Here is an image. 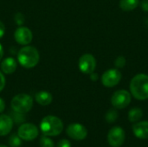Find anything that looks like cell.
<instances>
[{
  "instance_id": "obj_9",
  "label": "cell",
  "mask_w": 148,
  "mask_h": 147,
  "mask_svg": "<svg viewBox=\"0 0 148 147\" xmlns=\"http://www.w3.org/2000/svg\"><path fill=\"white\" fill-rule=\"evenodd\" d=\"M121 80V73L117 68L108 69L101 76V82L107 88H113L116 86Z\"/></svg>"
},
{
  "instance_id": "obj_14",
  "label": "cell",
  "mask_w": 148,
  "mask_h": 147,
  "mask_svg": "<svg viewBox=\"0 0 148 147\" xmlns=\"http://www.w3.org/2000/svg\"><path fill=\"white\" fill-rule=\"evenodd\" d=\"M1 70L3 73L10 75L14 73L16 69V62L12 57H7L1 62Z\"/></svg>"
},
{
  "instance_id": "obj_29",
  "label": "cell",
  "mask_w": 148,
  "mask_h": 147,
  "mask_svg": "<svg viewBox=\"0 0 148 147\" xmlns=\"http://www.w3.org/2000/svg\"><path fill=\"white\" fill-rule=\"evenodd\" d=\"M3 56V46L0 44V61L2 60Z\"/></svg>"
},
{
  "instance_id": "obj_28",
  "label": "cell",
  "mask_w": 148,
  "mask_h": 147,
  "mask_svg": "<svg viewBox=\"0 0 148 147\" xmlns=\"http://www.w3.org/2000/svg\"><path fill=\"white\" fill-rule=\"evenodd\" d=\"M90 79H91L92 81H96V80H98V75H97L96 73H95V72L91 73V74H90Z\"/></svg>"
},
{
  "instance_id": "obj_5",
  "label": "cell",
  "mask_w": 148,
  "mask_h": 147,
  "mask_svg": "<svg viewBox=\"0 0 148 147\" xmlns=\"http://www.w3.org/2000/svg\"><path fill=\"white\" fill-rule=\"evenodd\" d=\"M131 102V94L127 90H118L114 93L111 98V103L116 109H123Z\"/></svg>"
},
{
  "instance_id": "obj_15",
  "label": "cell",
  "mask_w": 148,
  "mask_h": 147,
  "mask_svg": "<svg viewBox=\"0 0 148 147\" xmlns=\"http://www.w3.org/2000/svg\"><path fill=\"white\" fill-rule=\"evenodd\" d=\"M52 94L47 91H39L35 95L36 101L41 106H48L52 102Z\"/></svg>"
},
{
  "instance_id": "obj_1",
  "label": "cell",
  "mask_w": 148,
  "mask_h": 147,
  "mask_svg": "<svg viewBox=\"0 0 148 147\" xmlns=\"http://www.w3.org/2000/svg\"><path fill=\"white\" fill-rule=\"evenodd\" d=\"M130 91L133 96L140 101L148 99V75L139 74L130 82Z\"/></svg>"
},
{
  "instance_id": "obj_8",
  "label": "cell",
  "mask_w": 148,
  "mask_h": 147,
  "mask_svg": "<svg viewBox=\"0 0 148 147\" xmlns=\"http://www.w3.org/2000/svg\"><path fill=\"white\" fill-rule=\"evenodd\" d=\"M125 132L120 126H114L108 132V141L112 147H121L125 141Z\"/></svg>"
},
{
  "instance_id": "obj_2",
  "label": "cell",
  "mask_w": 148,
  "mask_h": 147,
  "mask_svg": "<svg viewBox=\"0 0 148 147\" xmlns=\"http://www.w3.org/2000/svg\"><path fill=\"white\" fill-rule=\"evenodd\" d=\"M17 60L21 66L25 68H32L36 67L40 60L38 50L32 46H24L17 54Z\"/></svg>"
},
{
  "instance_id": "obj_11",
  "label": "cell",
  "mask_w": 148,
  "mask_h": 147,
  "mask_svg": "<svg viewBox=\"0 0 148 147\" xmlns=\"http://www.w3.org/2000/svg\"><path fill=\"white\" fill-rule=\"evenodd\" d=\"M14 38L17 43L26 46L31 42L33 39V34L29 28L20 26L15 30Z\"/></svg>"
},
{
  "instance_id": "obj_3",
  "label": "cell",
  "mask_w": 148,
  "mask_h": 147,
  "mask_svg": "<svg viewBox=\"0 0 148 147\" xmlns=\"http://www.w3.org/2000/svg\"><path fill=\"white\" fill-rule=\"evenodd\" d=\"M40 129L46 136H58L63 130V123L58 117L48 115L42 120Z\"/></svg>"
},
{
  "instance_id": "obj_30",
  "label": "cell",
  "mask_w": 148,
  "mask_h": 147,
  "mask_svg": "<svg viewBox=\"0 0 148 147\" xmlns=\"http://www.w3.org/2000/svg\"><path fill=\"white\" fill-rule=\"evenodd\" d=\"M0 147H7L6 146H0Z\"/></svg>"
},
{
  "instance_id": "obj_22",
  "label": "cell",
  "mask_w": 148,
  "mask_h": 147,
  "mask_svg": "<svg viewBox=\"0 0 148 147\" xmlns=\"http://www.w3.org/2000/svg\"><path fill=\"white\" fill-rule=\"evenodd\" d=\"M14 20H15V22H16V23L17 25L22 26V25L23 24L24 21H25V18H24V16H23L22 13L18 12V13H16V14L14 16Z\"/></svg>"
},
{
  "instance_id": "obj_27",
  "label": "cell",
  "mask_w": 148,
  "mask_h": 147,
  "mask_svg": "<svg viewBox=\"0 0 148 147\" xmlns=\"http://www.w3.org/2000/svg\"><path fill=\"white\" fill-rule=\"evenodd\" d=\"M4 109H5V102L2 98H0V113H3Z\"/></svg>"
},
{
  "instance_id": "obj_16",
  "label": "cell",
  "mask_w": 148,
  "mask_h": 147,
  "mask_svg": "<svg viewBox=\"0 0 148 147\" xmlns=\"http://www.w3.org/2000/svg\"><path fill=\"white\" fill-rule=\"evenodd\" d=\"M120 8L125 11H130L140 5V0H121Z\"/></svg>"
},
{
  "instance_id": "obj_17",
  "label": "cell",
  "mask_w": 148,
  "mask_h": 147,
  "mask_svg": "<svg viewBox=\"0 0 148 147\" xmlns=\"http://www.w3.org/2000/svg\"><path fill=\"white\" fill-rule=\"evenodd\" d=\"M143 116V112L139 107L132 108L128 113V120L131 122H137L139 121Z\"/></svg>"
},
{
  "instance_id": "obj_12",
  "label": "cell",
  "mask_w": 148,
  "mask_h": 147,
  "mask_svg": "<svg viewBox=\"0 0 148 147\" xmlns=\"http://www.w3.org/2000/svg\"><path fill=\"white\" fill-rule=\"evenodd\" d=\"M13 127V120L6 114L0 115V136H5L10 133Z\"/></svg>"
},
{
  "instance_id": "obj_4",
  "label": "cell",
  "mask_w": 148,
  "mask_h": 147,
  "mask_svg": "<svg viewBox=\"0 0 148 147\" xmlns=\"http://www.w3.org/2000/svg\"><path fill=\"white\" fill-rule=\"evenodd\" d=\"M11 108L18 113H26L33 107V99L27 94H19L11 100Z\"/></svg>"
},
{
  "instance_id": "obj_23",
  "label": "cell",
  "mask_w": 148,
  "mask_h": 147,
  "mask_svg": "<svg viewBox=\"0 0 148 147\" xmlns=\"http://www.w3.org/2000/svg\"><path fill=\"white\" fill-rule=\"evenodd\" d=\"M56 147H71V144L68 139H61L57 143Z\"/></svg>"
},
{
  "instance_id": "obj_20",
  "label": "cell",
  "mask_w": 148,
  "mask_h": 147,
  "mask_svg": "<svg viewBox=\"0 0 148 147\" xmlns=\"http://www.w3.org/2000/svg\"><path fill=\"white\" fill-rule=\"evenodd\" d=\"M40 146L41 147H55V144L52 139H50L46 135L42 136L40 139Z\"/></svg>"
},
{
  "instance_id": "obj_24",
  "label": "cell",
  "mask_w": 148,
  "mask_h": 147,
  "mask_svg": "<svg viewBox=\"0 0 148 147\" xmlns=\"http://www.w3.org/2000/svg\"><path fill=\"white\" fill-rule=\"evenodd\" d=\"M5 86V78L4 75L2 74V72H0V92L4 88Z\"/></svg>"
},
{
  "instance_id": "obj_7",
  "label": "cell",
  "mask_w": 148,
  "mask_h": 147,
  "mask_svg": "<svg viewBox=\"0 0 148 147\" xmlns=\"http://www.w3.org/2000/svg\"><path fill=\"white\" fill-rule=\"evenodd\" d=\"M39 131L37 127L31 123H24L20 126L17 131V135L21 139L25 141H31L37 138Z\"/></svg>"
},
{
  "instance_id": "obj_10",
  "label": "cell",
  "mask_w": 148,
  "mask_h": 147,
  "mask_svg": "<svg viewBox=\"0 0 148 147\" xmlns=\"http://www.w3.org/2000/svg\"><path fill=\"white\" fill-rule=\"evenodd\" d=\"M67 134L69 138L75 139V140H83L88 136V131L87 128L78 123H73L70 124L67 127Z\"/></svg>"
},
{
  "instance_id": "obj_18",
  "label": "cell",
  "mask_w": 148,
  "mask_h": 147,
  "mask_svg": "<svg viewBox=\"0 0 148 147\" xmlns=\"http://www.w3.org/2000/svg\"><path fill=\"white\" fill-rule=\"evenodd\" d=\"M9 144L11 147H19L22 145V141L18 135L12 134L9 139Z\"/></svg>"
},
{
  "instance_id": "obj_26",
  "label": "cell",
  "mask_w": 148,
  "mask_h": 147,
  "mask_svg": "<svg viewBox=\"0 0 148 147\" xmlns=\"http://www.w3.org/2000/svg\"><path fill=\"white\" fill-rule=\"evenodd\" d=\"M5 34V26L4 24L0 21V38H2Z\"/></svg>"
},
{
  "instance_id": "obj_6",
  "label": "cell",
  "mask_w": 148,
  "mask_h": 147,
  "mask_svg": "<svg viewBox=\"0 0 148 147\" xmlns=\"http://www.w3.org/2000/svg\"><path fill=\"white\" fill-rule=\"evenodd\" d=\"M78 67L82 73L86 75H90L95 72L96 68V60L91 54L82 55L78 62Z\"/></svg>"
},
{
  "instance_id": "obj_21",
  "label": "cell",
  "mask_w": 148,
  "mask_h": 147,
  "mask_svg": "<svg viewBox=\"0 0 148 147\" xmlns=\"http://www.w3.org/2000/svg\"><path fill=\"white\" fill-rule=\"evenodd\" d=\"M126 62H127V61H126V58H125L124 56L121 55V56H118V57L115 59L114 64H115L116 68H123V67L126 65Z\"/></svg>"
},
{
  "instance_id": "obj_13",
  "label": "cell",
  "mask_w": 148,
  "mask_h": 147,
  "mask_svg": "<svg viewBox=\"0 0 148 147\" xmlns=\"http://www.w3.org/2000/svg\"><path fill=\"white\" fill-rule=\"evenodd\" d=\"M134 134L140 139H148V121L138 122L133 126Z\"/></svg>"
},
{
  "instance_id": "obj_25",
  "label": "cell",
  "mask_w": 148,
  "mask_h": 147,
  "mask_svg": "<svg viewBox=\"0 0 148 147\" xmlns=\"http://www.w3.org/2000/svg\"><path fill=\"white\" fill-rule=\"evenodd\" d=\"M140 5L144 11H148V0H142L140 3Z\"/></svg>"
},
{
  "instance_id": "obj_19",
  "label": "cell",
  "mask_w": 148,
  "mask_h": 147,
  "mask_svg": "<svg viewBox=\"0 0 148 147\" xmlns=\"http://www.w3.org/2000/svg\"><path fill=\"white\" fill-rule=\"evenodd\" d=\"M118 118V113L116 110L114 109H110L107 114H106V120L108 122V123H113Z\"/></svg>"
}]
</instances>
